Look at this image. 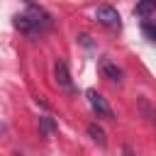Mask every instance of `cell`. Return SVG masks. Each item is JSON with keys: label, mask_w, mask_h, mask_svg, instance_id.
<instances>
[{"label": "cell", "mask_w": 156, "mask_h": 156, "mask_svg": "<svg viewBox=\"0 0 156 156\" xmlns=\"http://www.w3.org/2000/svg\"><path fill=\"white\" fill-rule=\"evenodd\" d=\"M54 76H56V83H58V88H63V90H68V93H73V83H71V73H68V66H66L63 61H56V66H54Z\"/></svg>", "instance_id": "4"}, {"label": "cell", "mask_w": 156, "mask_h": 156, "mask_svg": "<svg viewBox=\"0 0 156 156\" xmlns=\"http://www.w3.org/2000/svg\"><path fill=\"white\" fill-rule=\"evenodd\" d=\"M100 73H102L107 80H112V83H119V80H122V71H119L117 63H112L107 56L100 58Z\"/></svg>", "instance_id": "5"}, {"label": "cell", "mask_w": 156, "mask_h": 156, "mask_svg": "<svg viewBox=\"0 0 156 156\" xmlns=\"http://www.w3.org/2000/svg\"><path fill=\"white\" fill-rule=\"evenodd\" d=\"M41 127H44L46 132H54V122H49L46 117H41Z\"/></svg>", "instance_id": "9"}, {"label": "cell", "mask_w": 156, "mask_h": 156, "mask_svg": "<svg viewBox=\"0 0 156 156\" xmlns=\"http://www.w3.org/2000/svg\"><path fill=\"white\" fill-rule=\"evenodd\" d=\"M88 95V102H90V107L100 115V117H107V119H112V110H110V105H107V100L98 93V90H88L85 93Z\"/></svg>", "instance_id": "3"}, {"label": "cell", "mask_w": 156, "mask_h": 156, "mask_svg": "<svg viewBox=\"0 0 156 156\" xmlns=\"http://www.w3.org/2000/svg\"><path fill=\"white\" fill-rule=\"evenodd\" d=\"M154 12H156V0H139L134 7V15L139 17H151Z\"/></svg>", "instance_id": "6"}, {"label": "cell", "mask_w": 156, "mask_h": 156, "mask_svg": "<svg viewBox=\"0 0 156 156\" xmlns=\"http://www.w3.org/2000/svg\"><path fill=\"white\" fill-rule=\"evenodd\" d=\"M95 17H98V22L100 24H105V27H110V29H119V12L115 10V7H110V5H100L98 7V12H95Z\"/></svg>", "instance_id": "2"}, {"label": "cell", "mask_w": 156, "mask_h": 156, "mask_svg": "<svg viewBox=\"0 0 156 156\" xmlns=\"http://www.w3.org/2000/svg\"><path fill=\"white\" fill-rule=\"evenodd\" d=\"M141 32H144V37H146L149 41H156V24H154V22H144V24H141Z\"/></svg>", "instance_id": "8"}, {"label": "cell", "mask_w": 156, "mask_h": 156, "mask_svg": "<svg viewBox=\"0 0 156 156\" xmlns=\"http://www.w3.org/2000/svg\"><path fill=\"white\" fill-rule=\"evenodd\" d=\"M12 20H15V27H17L22 34H29V37L41 34L44 29L51 27V15H49L44 7L34 5V2H27V10H24L22 15H15Z\"/></svg>", "instance_id": "1"}, {"label": "cell", "mask_w": 156, "mask_h": 156, "mask_svg": "<svg viewBox=\"0 0 156 156\" xmlns=\"http://www.w3.org/2000/svg\"><path fill=\"white\" fill-rule=\"evenodd\" d=\"M88 134H90V139H93L95 144H100V146H105V144H107L102 127H98V124H88Z\"/></svg>", "instance_id": "7"}]
</instances>
